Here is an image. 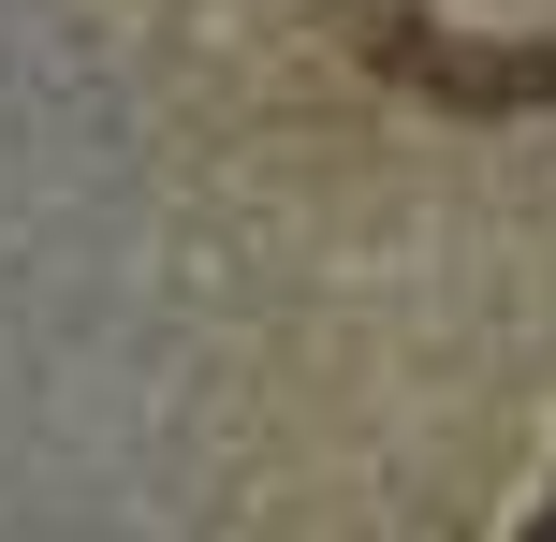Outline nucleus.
I'll list each match as a JSON object with an SVG mask.
<instances>
[{
  "label": "nucleus",
  "instance_id": "obj_1",
  "mask_svg": "<svg viewBox=\"0 0 556 542\" xmlns=\"http://www.w3.org/2000/svg\"><path fill=\"white\" fill-rule=\"evenodd\" d=\"M395 88L425 103H469V117H513V103H556V45H483V29H440V15H366L352 29Z\"/></svg>",
  "mask_w": 556,
  "mask_h": 542
}]
</instances>
